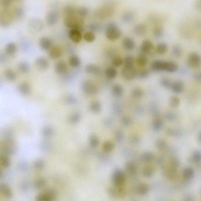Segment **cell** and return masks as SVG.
<instances>
[{
  "instance_id": "obj_48",
  "label": "cell",
  "mask_w": 201,
  "mask_h": 201,
  "mask_svg": "<svg viewBox=\"0 0 201 201\" xmlns=\"http://www.w3.org/2000/svg\"><path fill=\"white\" fill-rule=\"evenodd\" d=\"M53 130L50 127H45L43 130H42V133L44 135L46 136H51L53 134Z\"/></svg>"
},
{
  "instance_id": "obj_36",
  "label": "cell",
  "mask_w": 201,
  "mask_h": 201,
  "mask_svg": "<svg viewBox=\"0 0 201 201\" xmlns=\"http://www.w3.org/2000/svg\"><path fill=\"white\" fill-rule=\"evenodd\" d=\"M134 58L131 55H128L124 59V64L125 67L132 68L134 67Z\"/></svg>"
},
{
  "instance_id": "obj_10",
  "label": "cell",
  "mask_w": 201,
  "mask_h": 201,
  "mask_svg": "<svg viewBox=\"0 0 201 201\" xmlns=\"http://www.w3.org/2000/svg\"><path fill=\"white\" fill-rule=\"evenodd\" d=\"M63 51L62 48L58 45L52 46L49 50V56L53 59H57L62 55Z\"/></svg>"
},
{
  "instance_id": "obj_53",
  "label": "cell",
  "mask_w": 201,
  "mask_h": 201,
  "mask_svg": "<svg viewBox=\"0 0 201 201\" xmlns=\"http://www.w3.org/2000/svg\"><path fill=\"white\" fill-rule=\"evenodd\" d=\"M12 2V1L11 0H3L1 2V5L2 7L5 8H7L10 6Z\"/></svg>"
},
{
  "instance_id": "obj_37",
  "label": "cell",
  "mask_w": 201,
  "mask_h": 201,
  "mask_svg": "<svg viewBox=\"0 0 201 201\" xmlns=\"http://www.w3.org/2000/svg\"><path fill=\"white\" fill-rule=\"evenodd\" d=\"M134 15L133 13L131 12H128L125 13L122 15V19L123 22H131L134 18Z\"/></svg>"
},
{
  "instance_id": "obj_39",
  "label": "cell",
  "mask_w": 201,
  "mask_h": 201,
  "mask_svg": "<svg viewBox=\"0 0 201 201\" xmlns=\"http://www.w3.org/2000/svg\"><path fill=\"white\" fill-rule=\"evenodd\" d=\"M154 35L156 38L159 39L163 36V29L161 26H157L154 30Z\"/></svg>"
},
{
  "instance_id": "obj_45",
  "label": "cell",
  "mask_w": 201,
  "mask_h": 201,
  "mask_svg": "<svg viewBox=\"0 0 201 201\" xmlns=\"http://www.w3.org/2000/svg\"><path fill=\"white\" fill-rule=\"evenodd\" d=\"M160 82L161 85L164 87L167 88H170L172 82L169 79L167 78H163L161 80Z\"/></svg>"
},
{
  "instance_id": "obj_41",
  "label": "cell",
  "mask_w": 201,
  "mask_h": 201,
  "mask_svg": "<svg viewBox=\"0 0 201 201\" xmlns=\"http://www.w3.org/2000/svg\"><path fill=\"white\" fill-rule=\"evenodd\" d=\"M89 13V9L85 7H82L79 8L77 11V14L79 16L82 17H85Z\"/></svg>"
},
{
  "instance_id": "obj_49",
  "label": "cell",
  "mask_w": 201,
  "mask_h": 201,
  "mask_svg": "<svg viewBox=\"0 0 201 201\" xmlns=\"http://www.w3.org/2000/svg\"><path fill=\"white\" fill-rule=\"evenodd\" d=\"M170 103L171 106L174 107H176L179 106V99L177 97H173L171 99Z\"/></svg>"
},
{
  "instance_id": "obj_31",
  "label": "cell",
  "mask_w": 201,
  "mask_h": 201,
  "mask_svg": "<svg viewBox=\"0 0 201 201\" xmlns=\"http://www.w3.org/2000/svg\"><path fill=\"white\" fill-rule=\"evenodd\" d=\"M18 90H19L20 92L24 95H28L30 92V85L27 82H22L18 86Z\"/></svg>"
},
{
  "instance_id": "obj_6",
  "label": "cell",
  "mask_w": 201,
  "mask_h": 201,
  "mask_svg": "<svg viewBox=\"0 0 201 201\" xmlns=\"http://www.w3.org/2000/svg\"><path fill=\"white\" fill-rule=\"evenodd\" d=\"M82 90L89 95H93L95 94L98 90L95 84L89 80H85L82 82Z\"/></svg>"
},
{
  "instance_id": "obj_22",
  "label": "cell",
  "mask_w": 201,
  "mask_h": 201,
  "mask_svg": "<svg viewBox=\"0 0 201 201\" xmlns=\"http://www.w3.org/2000/svg\"><path fill=\"white\" fill-rule=\"evenodd\" d=\"M5 52L8 55H14L17 51L16 45L14 42H9L6 45L5 49Z\"/></svg>"
},
{
  "instance_id": "obj_29",
  "label": "cell",
  "mask_w": 201,
  "mask_h": 201,
  "mask_svg": "<svg viewBox=\"0 0 201 201\" xmlns=\"http://www.w3.org/2000/svg\"><path fill=\"white\" fill-rule=\"evenodd\" d=\"M168 45L164 42H161L157 45L156 51L157 54L162 55L165 54L167 51Z\"/></svg>"
},
{
  "instance_id": "obj_38",
  "label": "cell",
  "mask_w": 201,
  "mask_h": 201,
  "mask_svg": "<svg viewBox=\"0 0 201 201\" xmlns=\"http://www.w3.org/2000/svg\"><path fill=\"white\" fill-rule=\"evenodd\" d=\"M46 184V181L44 178H39L35 180L34 183L35 187L39 189L44 187Z\"/></svg>"
},
{
  "instance_id": "obj_1",
  "label": "cell",
  "mask_w": 201,
  "mask_h": 201,
  "mask_svg": "<svg viewBox=\"0 0 201 201\" xmlns=\"http://www.w3.org/2000/svg\"><path fill=\"white\" fill-rule=\"evenodd\" d=\"M151 68L153 71L155 72L164 71L173 73L178 70V65L174 62L156 60L152 62Z\"/></svg>"
},
{
  "instance_id": "obj_40",
  "label": "cell",
  "mask_w": 201,
  "mask_h": 201,
  "mask_svg": "<svg viewBox=\"0 0 201 201\" xmlns=\"http://www.w3.org/2000/svg\"><path fill=\"white\" fill-rule=\"evenodd\" d=\"M1 164L4 167L8 168L10 166V159L7 156L2 155L1 156Z\"/></svg>"
},
{
  "instance_id": "obj_32",
  "label": "cell",
  "mask_w": 201,
  "mask_h": 201,
  "mask_svg": "<svg viewBox=\"0 0 201 201\" xmlns=\"http://www.w3.org/2000/svg\"><path fill=\"white\" fill-rule=\"evenodd\" d=\"M118 72L115 68L113 67H108L106 69V75L108 78L112 79L116 77Z\"/></svg>"
},
{
  "instance_id": "obj_25",
  "label": "cell",
  "mask_w": 201,
  "mask_h": 201,
  "mask_svg": "<svg viewBox=\"0 0 201 201\" xmlns=\"http://www.w3.org/2000/svg\"><path fill=\"white\" fill-rule=\"evenodd\" d=\"M64 11L66 16L74 15L77 14L78 9L72 5H67L64 8Z\"/></svg>"
},
{
  "instance_id": "obj_2",
  "label": "cell",
  "mask_w": 201,
  "mask_h": 201,
  "mask_svg": "<svg viewBox=\"0 0 201 201\" xmlns=\"http://www.w3.org/2000/svg\"><path fill=\"white\" fill-rule=\"evenodd\" d=\"M64 23L66 27L71 29H76L81 30L84 23L82 17L77 15L66 16Z\"/></svg>"
},
{
  "instance_id": "obj_34",
  "label": "cell",
  "mask_w": 201,
  "mask_h": 201,
  "mask_svg": "<svg viewBox=\"0 0 201 201\" xmlns=\"http://www.w3.org/2000/svg\"><path fill=\"white\" fill-rule=\"evenodd\" d=\"M84 39L86 42H92L95 41V33L89 31L85 33L83 35Z\"/></svg>"
},
{
  "instance_id": "obj_21",
  "label": "cell",
  "mask_w": 201,
  "mask_h": 201,
  "mask_svg": "<svg viewBox=\"0 0 201 201\" xmlns=\"http://www.w3.org/2000/svg\"><path fill=\"white\" fill-rule=\"evenodd\" d=\"M147 27L143 24H138L134 28V32L139 36L145 35L147 33Z\"/></svg>"
},
{
  "instance_id": "obj_55",
  "label": "cell",
  "mask_w": 201,
  "mask_h": 201,
  "mask_svg": "<svg viewBox=\"0 0 201 201\" xmlns=\"http://www.w3.org/2000/svg\"><path fill=\"white\" fill-rule=\"evenodd\" d=\"M132 93L133 95H138L139 96V95L141 96L143 95V92L142 90L140 89H133L132 92Z\"/></svg>"
},
{
  "instance_id": "obj_52",
  "label": "cell",
  "mask_w": 201,
  "mask_h": 201,
  "mask_svg": "<svg viewBox=\"0 0 201 201\" xmlns=\"http://www.w3.org/2000/svg\"><path fill=\"white\" fill-rule=\"evenodd\" d=\"M80 118V116L78 114H75L72 116L70 118V121L72 123H76L78 122Z\"/></svg>"
},
{
  "instance_id": "obj_54",
  "label": "cell",
  "mask_w": 201,
  "mask_h": 201,
  "mask_svg": "<svg viewBox=\"0 0 201 201\" xmlns=\"http://www.w3.org/2000/svg\"><path fill=\"white\" fill-rule=\"evenodd\" d=\"M90 144L92 146L96 147L98 144V139L95 136H92L90 139Z\"/></svg>"
},
{
  "instance_id": "obj_18",
  "label": "cell",
  "mask_w": 201,
  "mask_h": 201,
  "mask_svg": "<svg viewBox=\"0 0 201 201\" xmlns=\"http://www.w3.org/2000/svg\"><path fill=\"white\" fill-rule=\"evenodd\" d=\"M1 194L4 197L7 198H11L12 196V192L10 187L7 185L2 183L1 186Z\"/></svg>"
},
{
  "instance_id": "obj_26",
  "label": "cell",
  "mask_w": 201,
  "mask_h": 201,
  "mask_svg": "<svg viewBox=\"0 0 201 201\" xmlns=\"http://www.w3.org/2000/svg\"><path fill=\"white\" fill-rule=\"evenodd\" d=\"M136 62L138 66L143 67L147 65L148 62V58L146 55L141 54L138 55L136 58Z\"/></svg>"
},
{
  "instance_id": "obj_35",
  "label": "cell",
  "mask_w": 201,
  "mask_h": 201,
  "mask_svg": "<svg viewBox=\"0 0 201 201\" xmlns=\"http://www.w3.org/2000/svg\"><path fill=\"white\" fill-rule=\"evenodd\" d=\"M88 28L90 31L96 32H99L102 31V25L98 23H92L89 25Z\"/></svg>"
},
{
  "instance_id": "obj_56",
  "label": "cell",
  "mask_w": 201,
  "mask_h": 201,
  "mask_svg": "<svg viewBox=\"0 0 201 201\" xmlns=\"http://www.w3.org/2000/svg\"><path fill=\"white\" fill-rule=\"evenodd\" d=\"M66 101L70 104L75 103L76 102L75 98L73 96L69 95L66 98Z\"/></svg>"
},
{
  "instance_id": "obj_30",
  "label": "cell",
  "mask_w": 201,
  "mask_h": 201,
  "mask_svg": "<svg viewBox=\"0 0 201 201\" xmlns=\"http://www.w3.org/2000/svg\"><path fill=\"white\" fill-rule=\"evenodd\" d=\"M17 68L21 72L26 74L30 70V66L26 62H22L18 64Z\"/></svg>"
},
{
  "instance_id": "obj_51",
  "label": "cell",
  "mask_w": 201,
  "mask_h": 201,
  "mask_svg": "<svg viewBox=\"0 0 201 201\" xmlns=\"http://www.w3.org/2000/svg\"><path fill=\"white\" fill-rule=\"evenodd\" d=\"M104 150L106 151L109 152L112 149L113 146L111 143L109 142H106L105 143L104 146H103Z\"/></svg>"
},
{
  "instance_id": "obj_17",
  "label": "cell",
  "mask_w": 201,
  "mask_h": 201,
  "mask_svg": "<svg viewBox=\"0 0 201 201\" xmlns=\"http://www.w3.org/2000/svg\"><path fill=\"white\" fill-rule=\"evenodd\" d=\"M122 44L125 49L129 50H133L136 46L135 42L134 40L129 38H125L123 40Z\"/></svg>"
},
{
  "instance_id": "obj_20",
  "label": "cell",
  "mask_w": 201,
  "mask_h": 201,
  "mask_svg": "<svg viewBox=\"0 0 201 201\" xmlns=\"http://www.w3.org/2000/svg\"><path fill=\"white\" fill-rule=\"evenodd\" d=\"M124 174L121 172H118L115 174L114 177V183L116 186H120L123 185L125 182Z\"/></svg>"
},
{
  "instance_id": "obj_47",
  "label": "cell",
  "mask_w": 201,
  "mask_h": 201,
  "mask_svg": "<svg viewBox=\"0 0 201 201\" xmlns=\"http://www.w3.org/2000/svg\"><path fill=\"white\" fill-rule=\"evenodd\" d=\"M90 109L93 111V112H98V111H99V109H100V105L96 102H92L90 106Z\"/></svg>"
},
{
  "instance_id": "obj_9",
  "label": "cell",
  "mask_w": 201,
  "mask_h": 201,
  "mask_svg": "<svg viewBox=\"0 0 201 201\" xmlns=\"http://www.w3.org/2000/svg\"><path fill=\"white\" fill-rule=\"evenodd\" d=\"M59 15L55 11H51L48 13L46 16L47 23L50 26H54L58 22Z\"/></svg>"
},
{
  "instance_id": "obj_13",
  "label": "cell",
  "mask_w": 201,
  "mask_h": 201,
  "mask_svg": "<svg viewBox=\"0 0 201 201\" xmlns=\"http://www.w3.org/2000/svg\"><path fill=\"white\" fill-rule=\"evenodd\" d=\"M55 70L57 74H64L67 71V64L66 62L63 60L58 61L55 65Z\"/></svg>"
},
{
  "instance_id": "obj_28",
  "label": "cell",
  "mask_w": 201,
  "mask_h": 201,
  "mask_svg": "<svg viewBox=\"0 0 201 201\" xmlns=\"http://www.w3.org/2000/svg\"><path fill=\"white\" fill-rule=\"evenodd\" d=\"M3 150L6 154H12L14 151V145L11 141H7L5 142V144L3 146Z\"/></svg>"
},
{
  "instance_id": "obj_57",
  "label": "cell",
  "mask_w": 201,
  "mask_h": 201,
  "mask_svg": "<svg viewBox=\"0 0 201 201\" xmlns=\"http://www.w3.org/2000/svg\"><path fill=\"white\" fill-rule=\"evenodd\" d=\"M194 77L196 79L198 80L201 81V72L198 73L194 75Z\"/></svg>"
},
{
  "instance_id": "obj_23",
  "label": "cell",
  "mask_w": 201,
  "mask_h": 201,
  "mask_svg": "<svg viewBox=\"0 0 201 201\" xmlns=\"http://www.w3.org/2000/svg\"><path fill=\"white\" fill-rule=\"evenodd\" d=\"M69 63L72 67L75 68H78L80 66L81 64V61L78 55H72L69 59Z\"/></svg>"
},
{
  "instance_id": "obj_7",
  "label": "cell",
  "mask_w": 201,
  "mask_h": 201,
  "mask_svg": "<svg viewBox=\"0 0 201 201\" xmlns=\"http://www.w3.org/2000/svg\"><path fill=\"white\" fill-rule=\"evenodd\" d=\"M113 8L111 5H105L100 7L96 12L97 15L100 18H105L112 14Z\"/></svg>"
},
{
  "instance_id": "obj_59",
  "label": "cell",
  "mask_w": 201,
  "mask_h": 201,
  "mask_svg": "<svg viewBox=\"0 0 201 201\" xmlns=\"http://www.w3.org/2000/svg\"><path fill=\"white\" fill-rule=\"evenodd\" d=\"M198 139H199V140L201 143V132L199 133V136H198Z\"/></svg>"
},
{
  "instance_id": "obj_44",
  "label": "cell",
  "mask_w": 201,
  "mask_h": 201,
  "mask_svg": "<svg viewBox=\"0 0 201 201\" xmlns=\"http://www.w3.org/2000/svg\"><path fill=\"white\" fill-rule=\"evenodd\" d=\"M123 63V61L122 58L118 56L115 57V58L113 59L112 62L113 66L116 67H119L122 65Z\"/></svg>"
},
{
  "instance_id": "obj_5",
  "label": "cell",
  "mask_w": 201,
  "mask_h": 201,
  "mask_svg": "<svg viewBox=\"0 0 201 201\" xmlns=\"http://www.w3.org/2000/svg\"><path fill=\"white\" fill-rule=\"evenodd\" d=\"M187 64L193 69H198L201 66V56L196 52H193L189 55Z\"/></svg>"
},
{
  "instance_id": "obj_12",
  "label": "cell",
  "mask_w": 201,
  "mask_h": 201,
  "mask_svg": "<svg viewBox=\"0 0 201 201\" xmlns=\"http://www.w3.org/2000/svg\"><path fill=\"white\" fill-rule=\"evenodd\" d=\"M35 65L38 69L44 70L49 67V62L45 57H40L35 59Z\"/></svg>"
},
{
  "instance_id": "obj_42",
  "label": "cell",
  "mask_w": 201,
  "mask_h": 201,
  "mask_svg": "<svg viewBox=\"0 0 201 201\" xmlns=\"http://www.w3.org/2000/svg\"><path fill=\"white\" fill-rule=\"evenodd\" d=\"M123 89L121 85H115L113 86L112 92L114 95L116 96L120 95L123 93Z\"/></svg>"
},
{
  "instance_id": "obj_11",
  "label": "cell",
  "mask_w": 201,
  "mask_h": 201,
  "mask_svg": "<svg viewBox=\"0 0 201 201\" xmlns=\"http://www.w3.org/2000/svg\"><path fill=\"white\" fill-rule=\"evenodd\" d=\"M69 37L73 42L79 43L82 39L81 30L76 29H71L69 32Z\"/></svg>"
},
{
  "instance_id": "obj_46",
  "label": "cell",
  "mask_w": 201,
  "mask_h": 201,
  "mask_svg": "<svg viewBox=\"0 0 201 201\" xmlns=\"http://www.w3.org/2000/svg\"><path fill=\"white\" fill-rule=\"evenodd\" d=\"M149 74V72L148 70L144 69L139 72L138 74V76L139 78L142 79H145L148 77Z\"/></svg>"
},
{
  "instance_id": "obj_24",
  "label": "cell",
  "mask_w": 201,
  "mask_h": 201,
  "mask_svg": "<svg viewBox=\"0 0 201 201\" xmlns=\"http://www.w3.org/2000/svg\"><path fill=\"white\" fill-rule=\"evenodd\" d=\"M30 26L35 30L40 31L42 28V24L39 19H34L31 20L30 22Z\"/></svg>"
},
{
  "instance_id": "obj_27",
  "label": "cell",
  "mask_w": 201,
  "mask_h": 201,
  "mask_svg": "<svg viewBox=\"0 0 201 201\" xmlns=\"http://www.w3.org/2000/svg\"><path fill=\"white\" fill-rule=\"evenodd\" d=\"M5 78L9 81L13 82L16 79L17 75L15 72L11 69H7L5 72Z\"/></svg>"
},
{
  "instance_id": "obj_19",
  "label": "cell",
  "mask_w": 201,
  "mask_h": 201,
  "mask_svg": "<svg viewBox=\"0 0 201 201\" xmlns=\"http://www.w3.org/2000/svg\"><path fill=\"white\" fill-rule=\"evenodd\" d=\"M170 89L174 92L180 93L184 89V85L180 81H176L172 82Z\"/></svg>"
},
{
  "instance_id": "obj_16",
  "label": "cell",
  "mask_w": 201,
  "mask_h": 201,
  "mask_svg": "<svg viewBox=\"0 0 201 201\" xmlns=\"http://www.w3.org/2000/svg\"><path fill=\"white\" fill-rule=\"evenodd\" d=\"M52 44L51 40L47 37H43L39 40L40 47L44 50H50L52 47Z\"/></svg>"
},
{
  "instance_id": "obj_14",
  "label": "cell",
  "mask_w": 201,
  "mask_h": 201,
  "mask_svg": "<svg viewBox=\"0 0 201 201\" xmlns=\"http://www.w3.org/2000/svg\"><path fill=\"white\" fill-rule=\"evenodd\" d=\"M154 45L151 41L149 39H146L142 42L141 45V50L143 54H147L152 51Z\"/></svg>"
},
{
  "instance_id": "obj_43",
  "label": "cell",
  "mask_w": 201,
  "mask_h": 201,
  "mask_svg": "<svg viewBox=\"0 0 201 201\" xmlns=\"http://www.w3.org/2000/svg\"><path fill=\"white\" fill-rule=\"evenodd\" d=\"M15 15L18 18H21L25 14V10L23 8L18 6L15 9L14 11Z\"/></svg>"
},
{
  "instance_id": "obj_58",
  "label": "cell",
  "mask_w": 201,
  "mask_h": 201,
  "mask_svg": "<svg viewBox=\"0 0 201 201\" xmlns=\"http://www.w3.org/2000/svg\"><path fill=\"white\" fill-rule=\"evenodd\" d=\"M196 7L201 11V1H198L196 4Z\"/></svg>"
},
{
  "instance_id": "obj_15",
  "label": "cell",
  "mask_w": 201,
  "mask_h": 201,
  "mask_svg": "<svg viewBox=\"0 0 201 201\" xmlns=\"http://www.w3.org/2000/svg\"><path fill=\"white\" fill-rule=\"evenodd\" d=\"M85 72L89 74L98 75L100 74L101 70L100 68L97 65L93 64H90L85 66Z\"/></svg>"
},
{
  "instance_id": "obj_50",
  "label": "cell",
  "mask_w": 201,
  "mask_h": 201,
  "mask_svg": "<svg viewBox=\"0 0 201 201\" xmlns=\"http://www.w3.org/2000/svg\"><path fill=\"white\" fill-rule=\"evenodd\" d=\"M44 163L43 161L41 160H39L35 162L34 163V167L37 169H40L44 167Z\"/></svg>"
},
{
  "instance_id": "obj_8",
  "label": "cell",
  "mask_w": 201,
  "mask_h": 201,
  "mask_svg": "<svg viewBox=\"0 0 201 201\" xmlns=\"http://www.w3.org/2000/svg\"><path fill=\"white\" fill-rule=\"evenodd\" d=\"M122 76L123 79L127 81L132 80L136 77L137 73L134 67L123 68L122 71Z\"/></svg>"
},
{
  "instance_id": "obj_33",
  "label": "cell",
  "mask_w": 201,
  "mask_h": 201,
  "mask_svg": "<svg viewBox=\"0 0 201 201\" xmlns=\"http://www.w3.org/2000/svg\"><path fill=\"white\" fill-rule=\"evenodd\" d=\"M172 54L176 58H180L183 54V50L180 45H174L172 49Z\"/></svg>"
},
{
  "instance_id": "obj_4",
  "label": "cell",
  "mask_w": 201,
  "mask_h": 201,
  "mask_svg": "<svg viewBox=\"0 0 201 201\" xmlns=\"http://www.w3.org/2000/svg\"><path fill=\"white\" fill-rule=\"evenodd\" d=\"M56 194L54 190L48 189L38 194L36 201H55Z\"/></svg>"
},
{
  "instance_id": "obj_3",
  "label": "cell",
  "mask_w": 201,
  "mask_h": 201,
  "mask_svg": "<svg viewBox=\"0 0 201 201\" xmlns=\"http://www.w3.org/2000/svg\"><path fill=\"white\" fill-rule=\"evenodd\" d=\"M106 36L110 41H115L121 35V31L115 23L110 22L108 24L106 29Z\"/></svg>"
}]
</instances>
